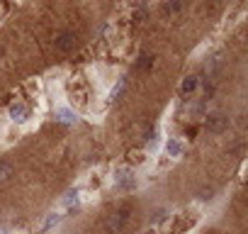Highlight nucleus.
<instances>
[{
    "instance_id": "nucleus-1",
    "label": "nucleus",
    "mask_w": 248,
    "mask_h": 234,
    "mask_svg": "<svg viewBox=\"0 0 248 234\" xmlns=\"http://www.w3.org/2000/svg\"><path fill=\"white\" fill-rule=\"evenodd\" d=\"M127 219H129V207H119V210L109 212L107 219H105V229H107V234H117L119 229H124Z\"/></svg>"
},
{
    "instance_id": "nucleus-2",
    "label": "nucleus",
    "mask_w": 248,
    "mask_h": 234,
    "mask_svg": "<svg viewBox=\"0 0 248 234\" xmlns=\"http://www.w3.org/2000/svg\"><path fill=\"white\" fill-rule=\"evenodd\" d=\"M229 115H224V112H212L209 117H207V130L212 132V134H221V132H226L229 130Z\"/></svg>"
},
{
    "instance_id": "nucleus-3",
    "label": "nucleus",
    "mask_w": 248,
    "mask_h": 234,
    "mask_svg": "<svg viewBox=\"0 0 248 234\" xmlns=\"http://www.w3.org/2000/svg\"><path fill=\"white\" fill-rule=\"evenodd\" d=\"M10 120L17 122V125H25L30 120V105L27 102H15L10 105Z\"/></svg>"
},
{
    "instance_id": "nucleus-4",
    "label": "nucleus",
    "mask_w": 248,
    "mask_h": 234,
    "mask_svg": "<svg viewBox=\"0 0 248 234\" xmlns=\"http://www.w3.org/2000/svg\"><path fill=\"white\" fill-rule=\"evenodd\" d=\"M197 88H200V78H197V76H187V78L180 83V95L187 100L190 95H195V93H197Z\"/></svg>"
},
{
    "instance_id": "nucleus-5",
    "label": "nucleus",
    "mask_w": 248,
    "mask_h": 234,
    "mask_svg": "<svg viewBox=\"0 0 248 234\" xmlns=\"http://www.w3.org/2000/svg\"><path fill=\"white\" fill-rule=\"evenodd\" d=\"M183 151H185V144H183L178 137H170V139L166 142V154H168L170 159H180Z\"/></svg>"
},
{
    "instance_id": "nucleus-6",
    "label": "nucleus",
    "mask_w": 248,
    "mask_h": 234,
    "mask_svg": "<svg viewBox=\"0 0 248 234\" xmlns=\"http://www.w3.org/2000/svg\"><path fill=\"white\" fill-rule=\"evenodd\" d=\"M54 117H56L59 122H63V125H73V122L78 120V115H76L71 107H56V110H54Z\"/></svg>"
},
{
    "instance_id": "nucleus-7",
    "label": "nucleus",
    "mask_w": 248,
    "mask_h": 234,
    "mask_svg": "<svg viewBox=\"0 0 248 234\" xmlns=\"http://www.w3.org/2000/svg\"><path fill=\"white\" fill-rule=\"evenodd\" d=\"M54 44H56V49H59V51H71V49L76 47V34L63 32V34H61V37H59Z\"/></svg>"
},
{
    "instance_id": "nucleus-8",
    "label": "nucleus",
    "mask_w": 248,
    "mask_h": 234,
    "mask_svg": "<svg viewBox=\"0 0 248 234\" xmlns=\"http://www.w3.org/2000/svg\"><path fill=\"white\" fill-rule=\"evenodd\" d=\"M59 222H61V215H59V212H51V215H46V217H44V222L39 224V232L44 234V232H49L51 227H56Z\"/></svg>"
},
{
    "instance_id": "nucleus-9",
    "label": "nucleus",
    "mask_w": 248,
    "mask_h": 234,
    "mask_svg": "<svg viewBox=\"0 0 248 234\" xmlns=\"http://www.w3.org/2000/svg\"><path fill=\"white\" fill-rule=\"evenodd\" d=\"M78 200H80V188H73V190L66 193V198L61 200V205L63 207H73V205H78Z\"/></svg>"
},
{
    "instance_id": "nucleus-10",
    "label": "nucleus",
    "mask_w": 248,
    "mask_h": 234,
    "mask_svg": "<svg viewBox=\"0 0 248 234\" xmlns=\"http://www.w3.org/2000/svg\"><path fill=\"white\" fill-rule=\"evenodd\" d=\"M13 171H15V166H13L10 161H0V183L8 181V178L13 176Z\"/></svg>"
},
{
    "instance_id": "nucleus-11",
    "label": "nucleus",
    "mask_w": 248,
    "mask_h": 234,
    "mask_svg": "<svg viewBox=\"0 0 248 234\" xmlns=\"http://www.w3.org/2000/svg\"><path fill=\"white\" fill-rule=\"evenodd\" d=\"M163 5H166V13H170V15H173V13H178V10L183 8V0H166Z\"/></svg>"
},
{
    "instance_id": "nucleus-12",
    "label": "nucleus",
    "mask_w": 248,
    "mask_h": 234,
    "mask_svg": "<svg viewBox=\"0 0 248 234\" xmlns=\"http://www.w3.org/2000/svg\"><path fill=\"white\" fill-rule=\"evenodd\" d=\"M122 90H124V78H117V83H114V88L109 90V98H112V100H117V98L122 95Z\"/></svg>"
},
{
    "instance_id": "nucleus-13",
    "label": "nucleus",
    "mask_w": 248,
    "mask_h": 234,
    "mask_svg": "<svg viewBox=\"0 0 248 234\" xmlns=\"http://www.w3.org/2000/svg\"><path fill=\"white\" fill-rule=\"evenodd\" d=\"M154 66V56H141V61H139V68L141 71H149Z\"/></svg>"
}]
</instances>
